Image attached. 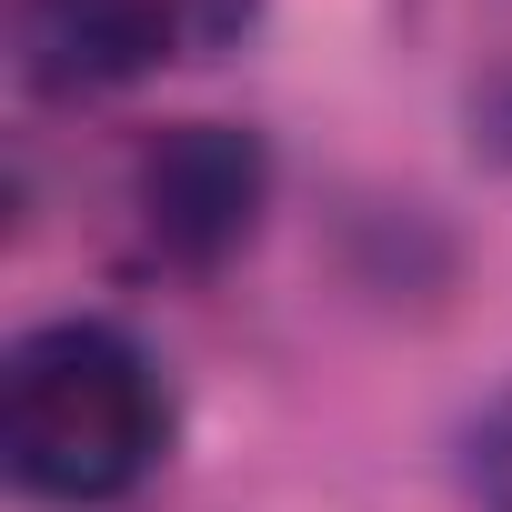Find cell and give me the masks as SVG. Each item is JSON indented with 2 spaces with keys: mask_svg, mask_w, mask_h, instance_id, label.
Instances as JSON below:
<instances>
[{
  "mask_svg": "<svg viewBox=\"0 0 512 512\" xmlns=\"http://www.w3.org/2000/svg\"><path fill=\"white\" fill-rule=\"evenodd\" d=\"M171 442L161 372L111 322H51L0 362V462L41 502H121Z\"/></svg>",
  "mask_w": 512,
  "mask_h": 512,
  "instance_id": "obj_1",
  "label": "cell"
},
{
  "mask_svg": "<svg viewBox=\"0 0 512 512\" xmlns=\"http://www.w3.org/2000/svg\"><path fill=\"white\" fill-rule=\"evenodd\" d=\"M262 191H272V161L231 121H171L131 161V221L151 241V262H171V272L231 262L262 221Z\"/></svg>",
  "mask_w": 512,
  "mask_h": 512,
  "instance_id": "obj_3",
  "label": "cell"
},
{
  "mask_svg": "<svg viewBox=\"0 0 512 512\" xmlns=\"http://www.w3.org/2000/svg\"><path fill=\"white\" fill-rule=\"evenodd\" d=\"M472 502L482 512H512V402H492L482 432H472Z\"/></svg>",
  "mask_w": 512,
  "mask_h": 512,
  "instance_id": "obj_4",
  "label": "cell"
},
{
  "mask_svg": "<svg viewBox=\"0 0 512 512\" xmlns=\"http://www.w3.org/2000/svg\"><path fill=\"white\" fill-rule=\"evenodd\" d=\"M251 31V0H21V71L41 91H121L211 61Z\"/></svg>",
  "mask_w": 512,
  "mask_h": 512,
  "instance_id": "obj_2",
  "label": "cell"
}]
</instances>
